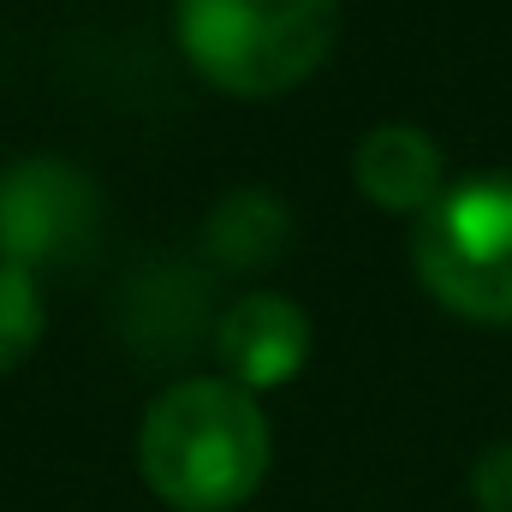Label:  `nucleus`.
I'll return each mask as SVG.
<instances>
[{"mask_svg": "<svg viewBox=\"0 0 512 512\" xmlns=\"http://www.w3.org/2000/svg\"><path fill=\"white\" fill-rule=\"evenodd\" d=\"M274 459L268 417L227 376H191L149 399L137 423V471L173 512L245 507Z\"/></svg>", "mask_w": 512, "mask_h": 512, "instance_id": "f257e3e1", "label": "nucleus"}, {"mask_svg": "<svg viewBox=\"0 0 512 512\" xmlns=\"http://www.w3.org/2000/svg\"><path fill=\"white\" fill-rule=\"evenodd\" d=\"M185 60L227 96L298 90L340 36V0H173Z\"/></svg>", "mask_w": 512, "mask_h": 512, "instance_id": "f03ea898", "label": "nucleus"}, {"mask_svg": "<svg viewBox=\"0 0 512 512\" xmlns=\"http://www.w3.org/2000/svg\"><path fill=\"white\" fill-rule=\"evenodd\" d=\"M411 262L441 310L512 328V173L447 185V197L417 215Z\"/></svg>", "mask_w": 512, "mask_h": 512, "instance_id": "7ed1b4c3", "label": "nucleus"}, {"mask_svg": "<svg viewBox=\"0 0 512 512\" xmlns=\"http://www.w3.org/2000/svg\"><path fill=\"white\" fill-rule=\"evenodd\" d=\"M96 233V185L60 155H18L0 167V262L48 268Z\"/></svg>", "mask_w": 512, "mask_h": 512, "instance_id": "20e7f679", "label": "nucleus"}, {"mask_svg": "<svg viewBox=\"0 0 512 512\" xmlns=\"http://www.w3.org/2000/svg\"><path fill=\"white\" fill-rule=\"evenodd\" d=\"M215 352L227 364V382H239L245 393L286 387L310 358V316L286 292H245L221 316Z\"/></svg>", "mask_w": 512, "mask_h": 512, "instance_id": "39448f33", "label": "nucleus"}, {"mask_svg": "<svg viewBox=\"0 0 512 512\" xmlns=\"http://www.w3.org/2000/svg\"><path fill=\"white\" fill-rule=\"evenodd\" d=\"M352 179L387 215H429L447 197V155L417 126H376L352 149Z\"/></svg>", "mask_w": 512, "mask_h": 512, "instance_id": "423d86ee", "label": "nucleus"}, {"mask_svg": "<svg viewBox=\"0 0 512 512\" xmlns=\"http://www.w3.org/2000/svg\"><path fill=\"white\" fill-rule=\"evenodd\" d=\"M292 221H286V203L274 191H233L215 203L209 215V251L233 268H256L286 245Z\"/></svg>", "mask_w": 512, "mask_h": 512, "instance_id": "0eeeda50", "label": "nucleus"}, {"mask_svg": "<svg viewBox=\"0 0 512 512\" xmlns=\"http://www.w3.org/2000/svg\"><path fill=\"white\" fill-rule=\"evenodd\" d=\"M42 292H36V274L30 268H12L0 262V376L18 370L36 340H42Z\"/></svg>", "mask_w": 512, "mask_h": 512, "instance_id": "6e6552de", "label": "nucleus"}, {"mask_svg": "<svg viewBox=\"0 0 512 512\" xmlns=\"http://www.w3.org/2000/svg\"><path fill=\"white\" fill-rule=\"evenodd\" d=\"M471 495L483 501V512H512V441H495V447L477 453Z\"/></svg>", "mask_w": 512, "mask_h": 512, "instance_id": "1a4fd4ad", "label": "nucleus"}]
</instances>
